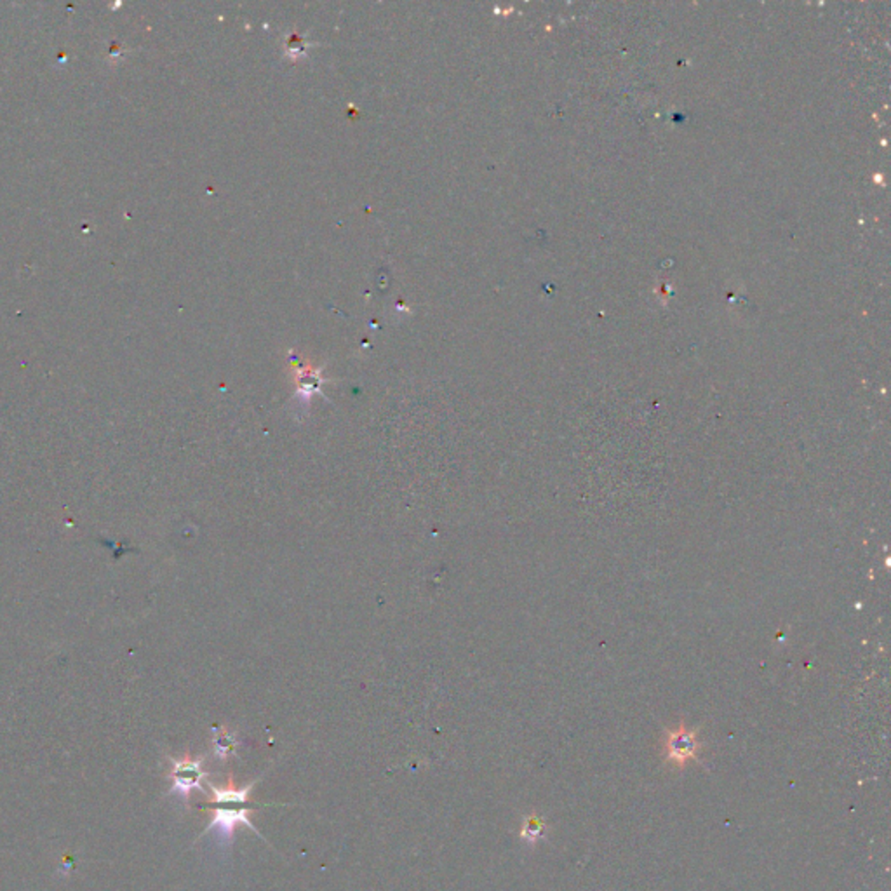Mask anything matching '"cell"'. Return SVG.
<instances>
[{
  "label": "cell",
  "instance_id": "obj_1",
  "mask_svg": "<svg viewBox=\"0 0 891 891\" xmlns=\"http://www.w3.org/2000/svg\"><path fill=\"white\" fill-rule=\"evenodd\" d=\"M706 745L698 740V730L688 728L684 721L677 728L665 732L662 740V756L665 765L684 769L690 761H698V754Z\"/></svg>",
  "mask_w": 891,
  "mask_h": 891
},
{
  "label": "cell",
  "instance_id": "obj_2",
  "mask_svg": "<svg viewBox=\"0 0 891 891\" xmlns=\"http://www.w3.org/2000/svg\"><path fill=\"white\" fill-rule=\"evenodd\" d=\"M206 811H210L211 815V820H210V826L208 829L204 830L201 835L208 834L210 830H218L219 832V841L225 848L232 846L234 843V835H236V829L239 826H244L247 829L253 830L258 837H261L265 841V837L261 835V832L254 827V824L251 822L249 815L254 811V808H247V806H236V804H230V806H213V808H204ZM267 843V841H265Z\"/></svg>",
  "mask_w": 891,
  "mask_h": 891
},
{
  "label": "cell",
  "instance_id": "obj_3",
  "mask_svg": "<svg viewBox=\"0 0 891 891\" xmlns=\"http://www.w3.org/2000/svg\"><path fill=\"white\" fill-rule=\"evenodd\" d=\"M202 765L204 758H184L182 761H173V771L169 775V778L173 780L171 792H178L184 801H188L192 791H204L202 782L210 776V773L202 769Z\"/></svg>",
  "mask_w": 891,
  "mask_h": 891
},
{
  "label": "cell",
  "instance_id": "obj_4",
  "mask_svg": "<svg viewBox=\"0 0 891 891\" xmlns=\"http://www.w3.org/2000/svg\"><path fill=\"white\" fill-rule=\"evenodd\" d=\"M260 778H254L251 784H247L246 787L237 789L236 782H234V776L230 773L225 787H216L213 784H210V800L202 804V808H208V806H230V804H236V806L258 804L260 806L258 801H253L251 800V796H249L251 791H253V787L256 785V782Z\"/></svg>",
  "mask_w": 891,
  "mask_h": 891
},
{
  "label": "cell",
  "instance_id": "obj_5",
  "mask_svg": "<svg viewBox=\"0 0 891 891\" xmlns=\"http://www.w3.org/2000/svg\"><path fill=\"white\" fill-rule=\"evenodd\" d=\"M213 733H215V737H213V752H215L216 758L221 763H225L230 756L237 754L239 740H237V735L234 732H228L225 728H218Z\"/></svg>",
  "mask_w": 891,
  "mask_h": 891
},
{
  "label": "cell",
  "instance_id": "obj_6",
  "mask_svg": "<svg viewBox=\"0 0 891 891\" xmlns=\"http://www.w3.org/2000/svg\"><path fill=\"white\" fill-rule=\"evenodd\" d=\"M545 834H547V824L542 817H538L536 813H531L524 818L521 839L526 841L527 844H536L540 839L545 837Z\"/></svg>",
  "mask_w": 891,
  "mask_h": 891
}]
</instances>
